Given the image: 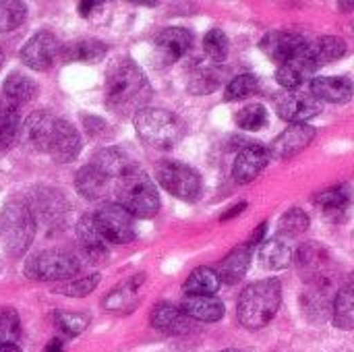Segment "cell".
<instances>
[{"label": "cell", "instance_id": "cell-1", "mask_svg": "<svg viewBox=\"0 0 354 352\" xmlns=\"http://www.w3.org/2000/svg\"><path fill=\"white\" fill-rule=\"evenodd\" d=\"M151 98V85L141 66L131 58H118L106 73V106L120 116H135Z\"/></svg>", "mask_w": 354, "mask_h": 352}, {"label": "cell", "instance_id": "cell-2", "mask_svg": "<svg viewBox=\"0 0 354 352\" xmlns=\"http://www.w3.org/2000/svg\"><path fill=\"white\" fill-rule=\"evenodd\" d=\"M282 303V286L276 278H268L247 286L236 305V317L247 330L266 328L278 313Z\"/></svg>", "mask_w": 354, "mask_h": 352}, {"label": "cell", "instance_id": "cell-3", "mask_svg": "<svg viewBox=\"0 0 354 352\" xmlns=\"http://www.w3.org/2000/svg\"><path fill=\"white\" fill-rule=\"evenodd\" d=\"M116 203L122 205L133 218H153L160 210V195L151 176L139 166L127 168L114 183Z\"/></svg>", "mask_w": 354, "mask_h": 352}, {"label": "cell", "instance_id": "cell-4", "mask_svg": "<svg viewBox=\"0 0 354 352\" xmlns=\"http://www.w3.org/2000/svg\"><path fill=\"white\" fill-rule=\"evenodd\" d=\"M35 237V214L21 201H8L0 212V243L10 257H21L31 247Z\"/></svg>", "mask_w": 354, "mask_h": 352}, {"label": "cell", "instance_id": "cell-5", "mask_svg": "<svg viewBox=\"0 0 354 352\" xmlns=\"http://www.w3.org/2000/svg\"><path fill=\"white\" fill-rule=\"evenodd\" d=\"M135 131L143 143L156 149H172L185 135L180 118L162 108H143L133 116Z\"/></svg>", "mask_w": 354, "mask_h": 352}, {"label": "cell", "instance_id": "cell-6", "mask_svg": "<svg viewBox=\"0 0 354 352\" xmlns=\"http://www.w3.org/2000/svg\"><path fill=\"white\" fill-rule=\"evenodd\" d=\"M81 270V261L62 249H48L37 253L33 259L27 261L25 266V274L31 280L37 282H64V280H73V276H77V272Z\"/></svg>", "mask_w": 354, "mask_h": 352}, {"label": "cell", "instance_id": "cell-7", "mask_svg": "<svg viewBox=\"0 0 354 352\" xmlns=\"http://www.w3.org/2000/svg\"><path fill=\"white\" fill-rule=\"evenodd\" d=\"M156 178L172 197L180 201H197L201 195L199 172L183 162H174V160L160 162L156 166Z\"/></svg>", "mask_w": 354, "mask_h": 352}, {"label": "cell", "instance_id": "cell-8", "mask_svg": "<svg viewBox=\"0 0 354 352\" xmlns=\"http://www.w3.org/2000/svg\"><path fill=\"white\" fill-rule=\"evenodd\" d=\"M93 220H95L97 230L106 239V243L127 245V243L135 241V237H137L133 216L122 205H118V203H106V205H102L95 212Z\"/></svg>", "mask_w": 354, "mask_h": 352}, {"label": "cell", "instance_id": "cell-9", "mask_svg": "<svg viewBox=\"0 0 354 352\" xmlns=\"http://www.w3.org/2000/svg\"><path fill=\"white\" fill-rule=\"evenodd\" d=\"M309 290L303 295V311L311 322H326L332 315L334 309V299H336V284H334V274L324 276L319 280L307 282Z\"/></svg>", "mask_w": 354, "mask_h": 352}, {"label": "cell", "instance_id": "cell-10", "mask_svg": "<svg viewBox=\"0 0 354 352\" xmlns=\"http://www.w3.org/2000/svg\"><path fill=\"white\" fill-rule=\"evenodd\" d=\"M193 44V33L185 27H166L153 41V58L158 66H168L180 60Z\"/></svg>", "mask_w": 354, "mask_h": 352}, {"label": "cell", "instance_id": "cell-11", "mask_svg": "<svg viewBox=\"0 0 354 352\" xmlns=\"http://www.w3.org/2000/svg\"><path fill=\"white\" fill-rule=\"evenodd\" d=\"M60 52V44L54 33L37 31L21 48V60L33 71H48Z\"/></svg>", "mask_w": 354, "mask_h": 352}, {"label": "cell", "instance_id": "cell-12", "mask_svg": "<svg viewBox=\"0 0 354 352\" xmlns=\"http://www.w3.org/2000/svg\"><path fill=\"white\" fill-rule=\"evenodd\" d=\"M81 147H83V143H81L79 131L68 120L56 118V124L52 129L46 154H50L52 160L58 164H68L81 154Z\"/></svg>", "mask_w": 354, "mask_h": 352}, {"label": "cell", "instance_id": "cell-13", "mask_svg": "<svg viewBox=\"0 0 354 352\" xmlns=\"http://www.w3.org/2000/svg\"><path fill=\"white\" fill-rule=\"evenodd\" d=\"M270 160H272L270 147L261 143H249L239 151L232 164V178L239 185H247L261 174V170L270 164Z\"/></svg>", "mask_w": 354, "mask_h": 352}, {"label": "cell", "instance_id": "cell-14", "mask_svg": "<svg viewBox=\"0 0 354 352\" xmlns=\"http://www.w3.org/2000/svg\"><path fill=\"white\" fill-rule=\"evenodd\" d=\"M297 268L303 276V280L307 282H313V280H319L324 276H330L334 274V266H332V255L326 247L317 245L315 241H309L305 243L299 251H297Z\"/></svg>", "mask_w": 354, "mask_h": 352}, {"label": "cell", "instance_id": "cell-15", "mask_svg": "<svg viewBox=\"0 0 354 352\" xmlns=\"http://www.w3.org/2000/svg\"><path fill=\"white\" fill-rule=\"evenodd\" d=\"M276 108L280 118L292 124H305L309 118H315L322 112V102L313 93H284Z\"/></svg>", "mask_w": 354, "mask_h": 352}, {"label": "cell", "instance_id": "cell-16", "mask_svg": "<svg viewBox=\"0 0 354 352\" xmlns=\"http://www.w3.org/2000/svg\"><path fill=\"white\" fill-rule=\"evenodd\" d=\"M305 44H307L305 37L299 35V33H292V31H270V33L263 35L259 48H261V52L268 58L284 64L286 60L297 56L305 48Z\"/></svg>", "mask_w": 354, "mask_h": 352}, {"label": "cell", "instance_id": "cell-17", "mask_svg": "<svg viewBox=\"0 0 354 352\" xmlns=\"http://www.w3.org/2000/svg\"><path fill=\"white\" fill-rule=\"evenodd\" d=\"M319 66L315 64V60L311 58V54H309V50H307V44H305V48L297 54V56H292L290 60H286L284 64H280L278 66V71H276V81L284 87V89H299L315 71H317Z\"/></svg>", "mask_w": 354, "mask_h": 352}, {"label": "cell", "instance_id": "cell-18", "mask_svg": "<svg viewBox=\"0 0 354 352\" xmlns=\"http://www.w3.org/2000/svg\"><path fill=\"white\" fill-rule=\"evenodd\" d=\"M313 139H315V129L313 127H309V124H292L282 135H278L276 141L272 143V147H270L272 158L288 160V158L301 154Z\"/></svg>", "mask_w": 354, "mask_h": 352}, {"label": "cell", "instance_id": "cell-19", "mask_svg": "<svg viewBox=\"0 0 354 352\" xmlns=\"http://www.w3.org/2000/svg\"><path fill=\"white\" fill-rule=\"evenodd\" d=\"M354 195L351 185H336L332 189L322 191L315 197V205L324 210L330 222H344L351 214Z\"/></svg>", "mask_w": 354, "mask_h": 352}, {"label": "cell", "instance_id": "cell-20", "mask_svg": "<svg viewBox=\"0 0 354 352\" xmlns=\"http://www.w3.org/2000/svg\"><path fill=\"white\" fill-rule=\"evenodd\" d=\"M112 183L114 180L106 172H102L97 166H93L91 162L87 166H83L75 176V189L87 201L104 199L112 191Z\"/></svg>", "mask_w": 354, "mask_h": 352}, {"label": "cell", "instance_id": "cell-21", "mask_svg": "<svg viewBox=\"0 0 354 352\" xmlns=\"http://www.w3.org/2000/svg\"><path fill=\"white\" fill-rule=\"evenodd\" d=\"M149 319L158 332H164L168 336H183L191 332V317H187L185 311L180 307H174L172 303H158Z\"/></svg>", "mask_w": 354, "mask_h": 352}, {"label": "cell", "instance_id": "cell-22", "mask_svg": "<svg viewBox=\"0 0 354 352\" xmlns=\"http://www.w3.org/2000/svg\"><path fill=\"white\" fill-rule=\"evenodd\" d=\"M77 239H79V245H81L85 257L91 263L104 261L108 257V243L102 237V232L97 230L93 216H83L79 220V224H77Z\"/></svg>", "mask_w": 354, "mask_h": 352}, {"label": "cell", "instance_id": "cell-23", "mask_svg": "<svg viewBox=\"0 0 354 352\" xmlns=\"http://www.w3.org/2000/svg\"><path fill=\"white\" fill-rule=\"evenodd\" d=\"M353 91L354 85L348 77H315L311 81V93L330 104H346Z\"/></svg>", "mask_w": 354, "mask_h": 352}, {"label": "cell", "instance_id": "cell-24", "mask_svg": "<svg viewBox=\"0 0 354 352\" xmlns=\"http://www.w3.org/2000/svg\"><path fill=\"white\" fill-rule=\"evenodd\" d=\"M251 257H253V247L249 243H243V245L234 247L222 259V266H220V272H218L220 280L224 284H230V286L239 284L245 278V274H247V270L251 266Z\"/></svg>", "mask_w": 354, "mask_h": 352}, {"label": "cell", "instance_id": "cell-25", "mask_svg": "<svg viewBox=\"0 0 354 352\" xmlns=\"http://www.w3.org/2000/svg\"><path fill=\"white\" fill-rule=\"evenodd\" d=\"M292 257H295V249L290 239H284L280 234L259 245V259L266 270H284L290 266Z\"/></svg>", "mask_w": 354, "mask_h": 352}, {"label": "cell", "instance_id": "cell-26", "mask_svg": "<svg viewBox=\"0 0 354 352\" xmlns=\"http://www.w3.org/2000/svg\"><path fill=\"white\" fill-rule=\"evenodd\" d=\"M56 118L54 114L50 112H33L31 116H27L25 124H23V135H25V141L37 149V151H44L46 154V147H48V141H50V135H52V129L56 124Z\"/></svg>", "mask_w": 354, "mask_h": 352}, {"label": "cell", "instance_id": "cell-27", "mask_svg": "<svg viewBox=\"0 0 354 352\" xmlns=\"http://www.w3.org/2000/svg\"><path fill=\"white\" fill-rule=\"evenodd\" d=\"M187 317L203 324H216L224 317L226 307L216 297H187L180 305Z\"/></svg>", "mask_w": 354, "mask_h": 352}, {"label": "cell", "instance_id": "cell-28", "mask_svg": "<svg viewBox=\"0 0 354 352\" xmlns=\"http://www.w3.org/2000/svg\"><path fill=\"white\" fill-rule=\"evenodd\" d=\"M332 319L340 330H354V272L336 293Z\"/></svg>", "mask_w": 354, "mask_h": 352}, {"label": "cell", "instance_id": "cell-29", "mask_svg": "<svg viewBox=\"0 0 354 352\" xmlns=\"http://www.w3.org/2000/svg\"><path fill=\"white\" fill-rule=\"evenodd\" d=\"M307 50L317 66L330 64L346 54V41L336 35H324L315 41H307Z\"/></svg>", "mask_w": 354, "mask_h": 352}, {"label": "cell", "instance_id": "cell-30", "mask_svg": "<svg viewBox=\"0 0 354 352\" xmlns=\"http://www.w3.org/2000/svg\"><path fill=\"white\" fill-rule=\"evenodd\" d=\"M222 280L214 268H197L185 282L187 297H214L220 288Z\"/></svg>", "mask_w": 354, "mask_h": 352}, {"label": "cell", "instance_id": "cell-31", "mask_svg": "<svg viewBox=\"0 0 354 352\" xmlns=\"http://www.w3.org/2000/svg\"><path fill=\"white\" fill-rule=\"evenodd\" d=\"M2 91H4V98L8 104L12 106H21V104H27L35 98L37 93V85L33 79H29L27 75L23 73H10L2 85Z\"/></svg>", "mask_w": 354, "mask_h": 352}, {"label": "cell", "instance_id": "cell-32", "mask_svg": "<svg viewBox=\"0 0 354 352\" xmlns=\"http://www.w3.org/2000/svg\"><path fill=\"white\" fill-rule=\"evenodd\" d=\"M108 48L100 39H79L68 44L62 50L64 60L68 62H100L106 56Z\"/></svg>", "mask_w": 354, "mask_h": 352}, {"label": "cell", "instance_id": "cell-33", "mask_svg": "<svg viewBox=\"0 0 354 352\" xmlns=\"http://www.w3.org/2000/svg\"><path fill=\"white\" fill-rule=\"evenodd\" d=\"M91 164H93V166H97L102 172H106L114 183L120 178V174H122L127 168H131V166H133V162L127 158V154H124V151H120V149H116V147L100 149V151L93 156Z\"/></svg>", "mask_w": 354, "mask_h": 352}, {"label": "cell", "instance_id": "cell-34", "mask_svg": "<svg viewBox=\"0 0 354 352\" xmlns=\"http://www.w3.org/2000/svg\"><path fill=\"white\" fill-rule=\"evenodd\" d=\"M19 112H17V106L8 104V102H2L0 104V151L8 149L17 135H19Z\"/></svg>", "mask_w": 354, "mask_h": 352}, {"label": "cell", "instance_id": "cell-35", "mask_svg": "<svg viewBox=\"0 0 354 352\" xmlns=\"http://www.w3.org/2000/svg\"><path fill=\"white\" fill-rule=\"evenodd\" d=\"M309 224H311L309 216H307L303 210L292 207V210H288V212L280 218V222H278V234L292 241V239L301 237L303 232H307Z\"/></svg>", "mask_w": 354, "mask_h": 352}, {"label": "cell", "instance_id": "cell-36", "mask_svg": "<svg viewBox=\"0 0 354 352\" xmlns=\"http://www.w3.org/2000/svg\"><path fill=\"white\" fill-rule=\"evenodd\" d=\"M27 17L25 2L19 0H0V33L17 29Z\"/></svg>", "mask_w": 354, "mask_h": 352}, {"label": "cell", "instance_id": "cell-37", "mask_svg": "<svg viewBox=\"0 0 354 352\" xmlns=\"http://www.w3.org/2000/svg\"><path fill=\"white\" fill-rule=\"evenodd\" d=\"M100 284V274H89V276H83V278H73V280H66L62 282L56 293L58 295H64V297H75V299H81V297H87L95 290V286Z\"/></svg>", "mask_w": 354, "mask_h": 352}, {"label": "cell", "instance_id": "cell-38", "mask_svg": "<svg viewBox=\"0 0 354 352\" xmlns=\"http://www.w3.org/2000/svg\"><path fill=\"white\" fill-rule=\"evenodd\" d=\"M228 37L222 29H209L203 37V50L214 62H224L228 56Z\"/></svg>", "mask_w": 354, "mask_h": 352}, {"label": "cell", "instance_id": "cell-39", "mask_svg": "<svg viewBox=\"0 0 354 352\" xmlns=\"http://www.w3.org/2000/svg\"><path fill=\"white\" fill-rule=\"evenodd\" d=\"M257 83L259 79L253 75V73H245V75H239L234 77L228 85H226V91H224V100L226 102H234V100H243L247 95H251L255 89H257Z\"/></svg>", "mask_w": 354, "mask_h": 352}, {"label": "cell", "instance_id": "cell-40", "mask_svg": "<svg viewBox=\"0 0 354 352\" xmlns=\"http://www.w3.org/2000/svg\"><path fill=\"white\" fill-rule=\"evenodd\" d=\"M236 122L245 131H259L268 124V110L261 104H249L236 114Z\"/></svg>", "mask_w": 354, "mask_h": 352}, {"label": "cell", "instance_id": "cell-41", "mask_svg": "<svg viewBox=\"0 0 354 352\" xmlns=\"http://www.w3.org/2000/svg\"><path fill=\"white\" fill-rule=\"evenodd\" d=\"M21 334V322L15 309H2L0 311V346L4 344H17Z\"/></svg>", "mask_w": 354, "mask_h": 352}, {"label": "cell", "instance_id": "cell-42", "mask_svg": "<svg viewBox=\"0 0 354 352\" xmlns=\"http://www.w3.org/2000/svg\"><path fill=\"white\" fill-rule=\"evenodd\" d=\"M220 85V73L212 66H205V68H199L191 83H189V89L195 93V95H203V93H209L214 91L216 87Z\"/></svg>", "mask_w": 354, "mask_h": 352}, {"label": "cell", "instance_id": "cell-43", "mask_svg": "<svg viewBox=\"0 0 354 352\" xmlns=\"http://www.w3.org/2000/svg\"><path fill=\"white\" fill-rule=\"evenodd\" d=\"M56 324L64 334L79 336L89 326V317L79 315V313H56Z\"/></svg>", "mask_w": 354, "mask_h": 352}, {"label": "cell", "instance_id": "cell-44", "mask_svg": "<svg viewBox=\"0 0 354 352\" xmlns=\"http://www.w3.org/2000/svg\"><path fill=\"white\" fill-rule=\"evenodd\" d=\"M100 6H102V2H100V0H81V2L77 4V8H79V15H81V17H89V15H93Z\"/></svg>", "mask_w": 354, "mask_h": 352}, {"label": "cell", "instance_id": "cell-45", "mask_svg": "<svg viewBox=\"0 0 354 352\" xmlns=\"http://www.w3.org/2000/svg\"><path fill=\"white\" fill-rule=\"evenodd\" d=\"M266 230H268V224H266V222H263V224H259V228L253 232V237H251L249 245H251V247H259V245L263 243V234H266Z\"/></svg>", "mask_w": 354, "mask_h": 352}, {"label": "cell", "instance_id": "cell-46", "mask_svg": "<svg viewBox=\"0 0 354 352\" xmlns=\"http://www.w3.org/2000/svg\"><path fill=\"white\" fill-rule=\"evenodd\" d=\"M44 352H64V342L58 340V338H54V340L48 342V346L44 349Z\"/></svg>", "mask_w": 354, "mask_h": 352}, {"label": "cell", "instance_id": "cell-47", "mask_svg": "<svg viewBox=\"0 0 354 352\" xmlns=\"http://www.w3.org/2000/svg\"><path fill=\"white\" fill-rule=\"evenodd\" d=\"M245 207H247V203H245V201H243V203H239V205H234V207H230V212H228V214H224V216H222V220H230L232 216L241 214Z\"/></svg>", "mask_w": 354, "mask_h": 352}, {"label": "cell", "instance_id": "cell-48", "mask_svg": "<svg viewBox=\"0 0 354 352\" xmlns=\"http://www.w3.org/2000/svg\"><path fill=\"white\" fill-rule=\"evenodd\" d=\"M0 352H21V349L17 344H4L0 346Z\"/></svg>", "mask_w": 354, "mask_h": 352}, {"label": "cell", "instance_id": "cell-49", "mask_svg": "<svg viewBox=\"0 0 354 352\" xmlns=\"http://www.w3.org/2000/svg\"><path fill=\"white\" fill-rule=\"evenodd\" d=\"M2 62H4V54H2V50H0V68H2Z\"/></svg>", "mask_w": 354, "mask_h": 352}, {"label": "cell", "instance_id": "cell-50", "mask_svg": "<svg viewBox=\"0 0 354 352\" xmlns=\"http://www.w3.org/2000/svg\"><path fill=\"white\" fill-rule=\"evenodd\" d=\"M222 352H241V351H236V349H228V351H222Z\"/></svg>", "mask_w": 354, "mask_h": 352}]
</instances>
